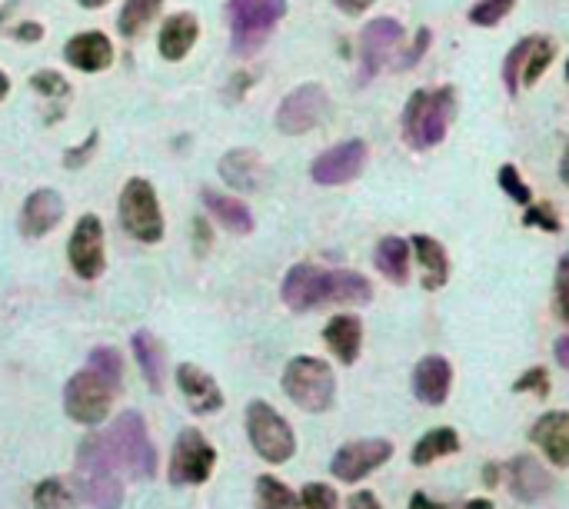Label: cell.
Returning <instances> with one entry per match:
<instances>
[{
  "label": "cell",
  "instance_id": "1",
  "mask_svg": "<svg viewBox=\"0 0 569 509\" xmlns=\"http://www.w3.org/2000/svg\"><path fill=\"white\" fill-rule=\"evenodd\" d=\"M123 390V356L117 347H97L87 366L77 369L63 387V413L81 426H97L107 420L117 393Z\"/></svg>",
  "mask_w": 569,
  "mask_h": 509
},
{
  "label": "cell",
  "instance_id": "2",
  "mask_svg": "<svg viewBox=\"0 0 569 509\" xmlns=\"http://www.w3.org/2000/svg\"><path fill=\"white\" fill-rule=\"evenodd\" d=\"M280 296L293 313H306V310H320L327 303L366 306L373 300V287L356 270H327L316 264H296L287 270L280 283Z\"/></svg>",
  "mask_w": 569,
  "mask_h": 509
},
{
  "label": "cell",
  "instance_id": "3",
  "mask_svg": "<svg viewBox=\"0 0 569 509\" xmlns=\"http://www.w3.org/2000/svg\"><path fill=\"white\" fill-rule=\"evenodd\" d=\"M457 117V90L443 84L436 90H413L403 107V141L413 150H433L447 141Z\"/></svg>",
  "mask_w": 569,
  "mask_h": 509
},
{
  "label": "cell",
  "instance_id": "4",
  "mask_svg": "<svg viewBox=\"0 0 569 509\" xmlns=\"http://www.w3.org/2000/svg\"><path fill=\"white\" fill-rule=\"evenodd\" d=\"M100 443L117 470H123L134 480H150L157 473V450L150 443L147 423L137 410L120 413L107 433H100Z\"/></svg>",
  "mask_w": 569,
  "mask_h": 509
},
{
  "label": "cell",
  "instance_id": "5",
  "mask_svg": "<svg viewBox=\"0 0 569 509\" xmlns=\"http://www.w3.org/2000/svg\"><path fill=\"white\" fill-rule=\"evenodd\" d=\"M74 480H77V499H84L94 509H117L123 502V480L104 450L100 433L84 436V443L77 447Z\"/></svg>",
  "mask_w": 569,
  "mask_h": 509
},
{
  "label": "cell",
  "instance_id": "6",
  "mask_svg": "<svg viewBox=\"0 0 569 509\" xmlns=\"http://www.w3.org/2000/svg\"><path fill=\"white\" fill-rule=\"evenodd\" d=\"M287 14V0H227V24H230V50L237 57L257 53L274 27Z\"/></svg>",
  "mask_w": 569,
  "mask_h": 509
},
{
  "label": "cell",
  "instance_id": "7",
  "mask_svg": "<svg viewBox=\"0 0 569 509\" xmlns=\"http://www.w3.org/2000/svg\"><path fill=\"white\" fill-rule=\"evenodd\" d=\"M283 393L303 413H327L337 400V376L320 356H293L283 369Z\"/></svg>",
  "mask_w": 569,
  "mask_h": 509
},
{
  "label": "cell",
  "instance_id": "8",
  "mask_svg": "<svg viewBox=\"0 0 569 509\" xmlns=\"http://www.w3.org/2000/svg\"><path fill=\"white\" fill-rule=\"evenodd\" d=\"M117 217H120V227L137 243H160L164 240V210H160L154 183L144 177H131L123 183Z\"/></svg>",
  "mask_w": 569,
  "mask_h": 509
},
{
  "label": "cell",
  "instance_id": "9",
  "mask_svg": "<svg viewBox=\"0 0 569 509\" xmlns=\"http://www.w3.org/2000/svg\"><path fill=\"white\" fill-rule=\"evenodd\" d=\"M246 436H250V447L257 450V457L274 463V466L293 460V453H296L293 426L267 400L246 403Z\"/></svg>",
  "mask_w": 569,
  "mask_h": 509
},
{
  "label": "cell",
  "instance_id": "10",
  "mask_svg": "<svg viewBox=\"0 0 569 509\" xmlns=\"http://www.w3.org/2000/svg\"><path fill=\"white\" fill-rule=\"evenodd\" d=\"M556 57V40L543 37V34H530L523 37L503 60V84L506 94L517 97L520 87H536V81L546 74V68Z\"/></svg>",
  "mask_w": 569,
  "mask_h": 509
},
{
  "label": "cell",
  "instance_id": "11",
  "mask_svg": "<svg viewBox=\"0 0 569 509\" xmlns=\"http://www.w3.org/2000/svg\"><path fill=\"white\" fill-rule=\"evenodd\" d=\"M330 113V94L324 84H300L277 107V131L287 137L310 134Z\"/></svg>",
  "mask_w": 569,
  "mask_h": 509
},
{
  "label": "cell",
  "instance_id": "12",
  "mask_svg": "<svg viewBox=\"0 0 569 509\" xmlns=\"http://www.w3.org/2000/svg\"><path fill=\"white\" fill-rule=\"evenodd\" d=\"M217 466V450L207 443V436L201 429H183L173 443V453H170V483L173 486H197L207 483L210 473Z\"/></svg>",
  "mask_w": 569,
  "mask_h": 509
},
{
  "label": "cell",
  "instance_id": "13",
  "mask_svg": "<svg viewBox=\"0 0 569 509\" xmlns=\"http://www.w3.org/2000/svg\"><path fill=\"white\" fill-rule=\"evenodd\" d=\"M403 44V24L394 17H376L360 31V84H370L387 68L394 50Z\"/></svg>",
  "mask_w": 569,
  "mask_h": 509
},
{
  "label": "cell",
  "instance_id": "14",
  "mask_svg": "<svg viewBox=\"0 0 569 509\" xmlns=\"http://www.w3.org/2000/svg\"><path fill=\"white\" fill-rule=\"evenodd\" d=\"M68 260L81 280H100L107 257H104V223L97 214H84L77 220L71 243H68Z\"/></svg>",
  "mask_w": 569,
  "mask_h": 509
},
{
  "label": "cell",
  "instance_id": "15",
  "mask_svg": "<svg viewBox=\"0 0 569 509\" xmlns=\"http://www.w3.org/2000/svg\"><path fill=\"white\" fill-rule=\"evenodd\" d=\"M366 160H370V147L353 137V141H343V144H337L316 157L310 163V177L320 186H343L363 173Z\"/></svg>",
  "mask_w": 569,
  "mask_h": 509
},
{
  "label": "cell",
  "instance_id": "16",
  "mask_svg": "<svg viewBox=\"0 0 569 509\" xmlns=\"http://www.w3.org/2000/svg\"><path fill=\"white\" fill-rule=\"evenodd\" d=\"M394 457V443L390 439H353L347 447H340L334 453L330 473L340 483H360L363 476H370L373 470H379Z\"/></svg>",
  "mask_w": 569,
  "mask_h": 509
},
{
  "label": "cell",
  "instance_id": "17",
  "mask_svg": "<svg viewBox=\"0 0 569 509\" xmlns=\"http://www.w3.org/2000/svg\"><path fill=\"white\" fill-rule=\"evenodd\" d=\"M63 214H68V207H63V197L57 194L53 186H40V190H34V194L24 201L21 217H17L21 237H27V240H40V237H47V233L63 220Z\"/></svg>",
  "mask_w": 569,
  "mask_h": 509
},
{
  "label": "cell",
  "instance_id": "18",
  "mask_svg": "<svg viewBox=\"0 0 569 509\" xmlns=\"http://www.w3.org/2000/svg\"><path fill=\"white\" fill-rule=\"evenodd\" d=\"M177 387L186 400V407L201 413V416H210V413H220L223 410V390L217 387V379L194 366V363H180L177 366Z\"/></svg>",
  "mask_w": 569,
  "mask_h": 509
},
{
  "label": "cell",
  "instance_id": "19",
  "mask_svg": "<svg viewBox=\"0 0 569 509\" xmlns=\"http://www.w3.org/2000/svg\"><path fill=\"white\" fill-rule=\"evenodd\" d=\"M450 387H453V366L447 356H423L416 366H413V397L426 407H443L450 397Z\"/></svg>",
  "mask_w": 569,
  "mask_h": 509
},
{
  "label": "cell",
  "instance_id": "20",
  "mask_svg": "<svg viewBox=\"0 0 569 509\" xmlns=\"http://www.w3.org/2000/svg\"><path fill=\"white\" fill-rule=\"evenodd\" d=\"M63 60H68L71 68H77L81 74H100L110 68L113 44L100 31H84V34H74L68 40V47H63Z\"/></svg>",
  "mask_w": 569,
  "mask_h": 509
},
{
  "label": "cell",
  "instance_id": "21",
  "mask_svg": "<svg viewBox=\"0 0 569 509\" xmlns=\"http://www.w3.org/2000/svg\"><path fill=\"white\" fill-rule=\"evenodd\" d=\"M530 439L546 453V460L559 470L569 466V413L566 410H553L543 413L533 426H530Z\"/></svg>",
  "mask_w": 569,
  "mask_h": 509
},
{
  "label": "cell",
  "instance_id": "22",
  "mask_svg": "<svg viewBox=\"0 0 569 509\" xmlns=\"http://www.w3.org/2000/svg\"><path fill=\"white\" fill-rule=\"evenodd\" d=\"M264 160L257 150L250 147H237V150H227L220 157V180L237 190V194H253V190H261L264 183Z\"/></svg>",
  "mask_w": 569,
  "mask_h": 509
},
{
  "label": "cell",
  "instance_id": "23",
  "mask_svg": "<svg viewBox=\"0 0 569 509\" xmlns=\"http://www.w3.org/2000/svg\"><path fill=\"white\" fill-rule=\"evenodd\" d=\"M506 480H510V493L520 502H536L553 489V476L530 453H520V457H513L510 463H506Z\"/></svg>",
  "mask_w": 569,
  "mask_h": 509
},
{
  "label": "cell",
  "instance_id": "24",
  "mask_svg": "<svg viewBox=\"0 0 569 509\" xmlns=\"http://www.w3.org/2000/svg\"><path fill=\"white\" fill-rule=\"evenodd\" d=\"M197 37H201V21L183 11V14H173V17L164 21L160 37H157V50H160L164 60L177 63V60H183L190 50H194Z\"/></svg>",
  "mask_w": 569,
  "mask_h": 509
},
{
  "label": "cell",
  "instance_id": "25",
  "mask_svg": "<svg viewBox=\"0 0 569 509\" xmlns=\"http://www.w3.org/2000/svg\"><path fill=\"white\" fill-rule=\"evenodd\" d=\"M201 201H204V210L230 233H253V227H257V220H253L250 207L240 201V197H227V194H217V190L204 186L201 190Z\"/></svg>",
  "mask_w": 569,
  "mask_h": 509
},
{
  "label": "cell",
  "instance_id": "26",
  "mask_svg": "<svg viewBox=\"0 0 569 509\" xmlns=\"http://www.w3.org/2000/svg\"><path fill=\"white\" fill-rule=\"evenodd\" d=\"M324 340H327L330 353H334L343 366H353L356 356H360V347H363V324H360V316H353V313H337L334 320L324 327Z\"/></svg>",
  "mask_w": 569,
  "mask_h": 509
},
{
  "label": "cell",
  "instance_id": "27",
  "mask_svg": "<svg viewBox=\"0 0 569 509\" xmlns=\"http://www.w3.org/2000/svg\"><path fill=\"white\" fill-rule=\"evenodd\" d=\"M410 250H413L416 264L423 267V290L447 287V280H450V257H447V250H443V243L426 237V233H416L410 240Z\"/></svg>",
  "mask_w": 569,
  "mask_h": 509
},
{
  "label": "cell",
  "instance_id": "28",
  "mask_svg": "<svg viewBox=\"0 0 569 509\" xmlns=\"http://www.w3.org/2000/svg\"><path fill=\"white\" fill-rule=\"evenodd\" d=\"M453 453H460V433L453 426H433L416 439L410 460H413V466H429V463H436L443 457H453Z\"/></svg>",
  "mask_w": 569,
  "mask_h": 509
},
{
  "label": "cell",
  "instance_id": "29",
  "mask_svg": "<svg viewBox=\"0 0 569 509\" xmlns=\"http://www.w3.org/2000/svg\"><path fill=\"white\" fill-rule=\"evenodd\" d=\"M410 243L403 237H384L376 243L373 264L390 283H407L410 280Z\"/></svg>",
  "mask_w": 569,
  "mask_h": 509
},
{
  "label": "cell",
  "instance_id": "30",
  "mask_svg": "<svg viewBox=\"0 0 569 509\" xmlns=\"http://www.w3.org/2000/svg\"><path fill=\"white\" fill-rule=\"evenodd\" d=\"M134 360L147 379L150 393H160L164 390V369H167V360H164V347L160 340L150 334V330H137L134 334Z\"/></svg>",
  "mask_w": 569,
  "mask_h": 509
},
{
  "label": "cell",
  "instance_id": "31",
  "mask_svg": "<svg viewBox=\"0 0 569 509\" xmlns=\"http://www.w3.org/2000/svg\"><path fill=\"white\" fill-rule=\"evenodd\" d=\"M160 8H164V0H126L123 11L117 14V31L134 40L137 34H144L154 24Z\"/></svg>",
  "mask_w": 569,
  "mask_h": 509
},
{
  "label": "cell",
  "instance_id": "32",
  "mask_svg": "<svg viewBox=\"0 0 569 509\" xmlns=\"http://www.w3.org/2000/svg\"><path fill=\"white\" fill-rule=\"evenodd\" d=\"M34 509H77V489H71L68 480L47 476L34 486Z\"/></svg>",
  "mask_w": 569,
  "mask_h": 509
},
{
  "label": "cell",
  "instance_id": "33",
  "mask_svg": "<svg viewBox=\"0 0 569 509\" xmlns=\"http://www.w3.org/2000/svg\"><path fill=\"white\" fill-rule=\"evenodd\" d=\"M257 506L261 509H296V496L283 480L257 476Z\"/></svg>",
  "mask_w": 569,
  "mask_h": 509
},
{
  "label": "cell",
  "instance_id": "34",
  "mask_svg": "<svg viewBox=\"0 0 569 509\" xmlns=\"http://www.w3.org/2000/svg\"><path fill=\"white\" fill-rule=\"evenodd\" d=\"M513 8H517V0H476L467 14V21L476 27H496L513 14Z\"/></svg>",
  "mask_w": 569,
  "mask_h": 509
},
{
  "label": "cell",
  "instance_id": "35",
  "mask_svg": "<svg viewBox=\"0 0 569 509\" xmlns=\"http://www.w3.org/2000/svg\"><path fill=\"white\" fill-rule=\"evenodd\" d=\"M496 180L503 186V194L510 197L513 204H520V207H530L533 204V190H530V183L520 177V170L513 163H503L499 173H496Z\"/></svg>",
  "mask_w": 569,
  "mask_h": 509
},
{
  "label": "cell",
  "instance_id": "36",
  "mask_svg": "<svg viewBox=\"0 0 569 509\" xmlns=\"http://www.w3.org/2000/svg\"><path fill=\"white\" fill-rule=\"evenodd\" d=\"M31 87H34V94H40L47 100H68V94H71L68 77L57 74V71H37L31 77Z\"/></svg>",
  "mask_w": 569,
  "mask_h": 509
},
{
  "label": "cell",
  "instance_id": "37",
  "mask_svg": "<svg viewBox=\"0 0 569 509\" xmlns=\"http://www.w3.org/2000/svg\"><path fill=\"white\" fill-rule=\"evenodd\" d=\"M296 509H337V493L327 483H306L296 496Z\"/></svg>",
  "mask_w": 569,
  "mask_h": 509
},
{
  "label": "cell",
  "instance_id": "38",
  "mask_svg": "<svg viewBox=\"0 0 569 509\" xmlns=\"http://www.w3.org/2000/svg\"><path fill=\"white\" fill-rule=\"evenodd\" d=\"M523 227H536V230H546V233H559V230H562V220H559V214H556L549 204H530V207H526V217H523Z\"/></svg>",
  "mask_w": 569,
  "mask_h": 509
},
{
  "label": "cell",
  "instance_id": "39",
  "mask_svg": "<svg viewBox=\"0 0 569 509\" xmlns=\"http://www.w3.org/2000/svg\"><path fill=\"white\" fill-rule=\"evenodd\" d=\"M513 393H536V397H549V373H546V366H530L523 376H517Z\"/></svg>",
  "mask_w": 569,
  "mask_h": 509
},
{
  "label": "cell",
  "instance_id": "40",
  "mask_svg": "<svg viewBox=\"0 0 569 509\" xmlns=\"http://www.w3.org/2000/svg\"><path fill=\"white\" fill-rule=\"evenodd\" d=\"M97 144H100V131H90L84 144H77V147H71L68 154H63V167H68V170L87 167V163H90V157L97 154Z\"/></svg>",
  "mask_w": 569,
  "mask_h": 509
},
{
  "label": "cell",
  "instance_id": "41",
  "mask_svg": "<svg viewBox=\"0 0 569 509\" xmlns=\"http://www.w3.org/2000/svg\"><path fill=\"white\" fill-rule=\"evenodd\" d=\"M556 313L562 324H569V253L556 267Z\"/></svg>",
  "mask_w": 569,
  "mask_h": 509
},
{
  "label": "cell",
  "instance_id": "42",
  "mask_svg": "<svg viewBox=\"0 0 569 509\" xmlns=\"http://www.w3.org/2000/svg\"><path fill=\"white\" fill-rule=\"evenodd\" d=\"M429 37H433V31L429 27H420L416 31V40H413V47L397 60V71H410V68H416L420 63V57L426 53V47H429Z\"/></svg>",
  "mask_w": 569,
  "mask_h": 509
},
{
  "label": "cell",
  "instance_id": "43",
  "mask_svg": "<svg viewBox=\"0 0 569 509\" xmlns=\"http://www.w3.org/2000/svg\"><path fill=\"white\" fill-rule=\"evenodd\" d=\"M8 34H11L14 40H21V44H40V40H44V27H40L37 21H21V24L8 27Z\"/></svg>",
  "mask_w": 569,
  "mask_h": 509
},
{
  "label": "cell",
  "instance_id": "44",
  "mask_svg": "<svg viewBox=\"0 0 569 509\" xmlns=\"http://www.w3.org/2000/svg\"><path fill=\"white\" fill-rule=\"evenodd\" d=\"M347 509H384V506H379V499H376L370 489H360V493H353V496H350Z\"/></svg>",
  "mask_w": 569,
  "mask_h": 509
},
{
  "label": "cell",
  "instance_id": "45",
  "mask_svg": "<svg viewBox=\"0 0 569 509\" xmlns=\"http://www.w3.org/2000/svg\"><path fill=\"white\" fill-rule=\"evenodd\" d=\"M334 4L343 11V14H350V17H356V14H366L376 0H334Z\"/></svg>",
  "mask_w": 569,
  "mask_h": 509
},
{
  "label": "cell",
  "instance_id": "46",
  "mask_svg": "<svg viewBox=\"0 0 569 509\" xmlns=\"http://www.w3.org/2000/svg\"><path fill=\"white\" fill-rule=\"evenodd\" d=\"M250 84H253V77H250L246 71H240V74H233V77H230V84H227V94H230V97L237 100V97H243V94H246V87H250Z\"/></svg>",
  "mask_w": 569,
  "mask_h": 509
},
{
  "label": "cell",
  "instance_id": "47",
  "mask_svg": "<svg viewBox=\"0 0 569 509\" xmlns=\"http://www.w3.org/2000/svg\"><path fill=\"white\" fill-rule=\"evenodd\" d=\"M194 237H197V253H204L210 246V223L204 217L194 220Z\"/></svg>",
  "mask_w": 569,
  "mask_h": 509
},
{
  "label": "cell",
  "instance_id": "48",
  "mask_svg": "<svg viewBox=\"0 0 569 509\" xmlns=\"http://www.w3.org/2000/svg\"><path fill=\"white\" fill-rule=\"evenodd\" d=\"M553 356H556V363H559L562 369H569V334L556 340V347H553Z\"/></svg>",
  "mask_w": 569,
  "mask_h": 509
},
{
  "label": "cell",
  "instance_id": "49",
  "mask_svg": "<svg viewBox=\"0 0 569 509\" xmlns=\"http://www.w3.org/2000/svg\"><path fill=\"white\" fill-rule=\"evenodd\" d=\"M410 509H447V502H436V499H429L426 493H413Z\"/></svg>",
  "mask_w": 569,
  "mask_h": 509
},
{
  "label": "cell",
  "instance_id": "50",
  "mask_svg": "<svg viewBox=\"0 0 569 509\" xmlns=\"http://www.w3.org/2000/svg\"><path fill=\"white\" fill-rule=\"evenodd\" d=\"M483 483H486L489 489L499 483V466H496V463H486V470H483Z\"/></svg>",
  "mask_w": 569,
  "mask_h": 509
},
{
  "label": "cell",
  "instance_id": "51",
  "mask_svg": "<svg viewBox=\"0 0 569 509\" xmlns=\"http://www.w3.org/2000/svg\"><path fill=\"white\" fill-rule=\"evenodd\" d=\"M559 180L569 186V147L562 150V157H559Z\"/></svg>",
  "mask_w": 569,
  "mask_h": 509
},
{
  "label": "cell",
  "instance_id": "52",
  "mask_svg": "<svg viewBox=\"0 0 569 509\" xmlns=\"http://www.w3.org/2000/svg\"><path fill=\"white\" fill-rule=\"evenodd\" d=\"M8 94H11V77L0 71V100H8Z\"/></svg>",
  "mask_w": 569,
  "mask_h": 509
},
{
  "label": "cell",
  "instance_id": "53",
  "mask_svg": "<svg viewBox=\"0 0 569 509\" xmlns=\"http://www.w3.org/2000/svg\"><path fill=\"white\" fill-rule=\"evenodd\" d=\"M463 509H493V502H489V499H470Z\"/></svg>",
  "mask_w": 569,
  "mask_h": 509
},
{
  "label": "cell",
  "instance_id": "54",
  "mask_svg": "<svg viewBox=\"0 0 569 509\" xmlns=\"http://www.w3.org/2000/svg\"><path fill=\"white\" fill-rule=\"evenodd\" d=\"M77 4H81V8H87V11H97V8H104V4H107V0H77Z\"/></svg>",
  "mask_w": 569,
  "mask_h": 509
},
{
  "label": "cell",
  "instance_id": "55",
  "mask_svg": "<svg viewBox=\"0 0 569 509\" xmlns=\"http://www.w3.org/2000/svg\"><path fill=\"white\" fill-rule=\"evenodd\" d=\"M566 84H569V60H566Z\"/></svg>",
  "mask_w": 569,
  "mask_h": 509
}]
</instances>
